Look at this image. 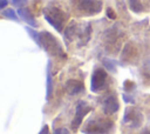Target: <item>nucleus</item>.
<instances>
[{"mask_svg":"<svg viewBox=\"0 0 150 134\" xmlns=\"http://www.w3.org/2000/svg\"><path fill=\"white\" fill-rule=\"evenodd\" d=\"M27 2V0H12V4L15 6V7H18V8H21V7H23V5Z\"/></svg>","mask_w":150,"mask_h":134,"instance_id":"obj_18","label":"nucleus"},{"mask_svg":"<svg viewBox=\"0 0 150 134\" xmlns=\"http://www.w3.org/2000/svg\"><path fill=\"white\" fill-rule=\"evenodd\" d=\"M39 134H49V127H48L47 125H45V126L41 128V130L39 132Z\"/></svg>","mask_w":150,"mask_h":134,"instance_id":"obj_21","label":"nucleus"},{"mask_svg":"<svg viewBox=\"0 0 150 134\" xmlns=\"http://www.w3.org/2000/svg\"><path fill=\"white\" fill-rule=\"evenodd\" d=\"M43 16L46 21H48L59 33H61L69 19V12L59 1H50L43 8Z\"/></svg>","mask_w":150,"mask_h":134,"instance_id":"obj_1","label":"nucleus"},{"mask_svg":"<svg viewBox=\"0 0 150 134\" xmlns=\"http://www.w3.org/2000/svg\"><path fill=\"white\" fill-rule=\"evenodd\" d=\"M71 8L80 16H94L102 11L101 0H70Z\"/></svg>","mask_w":150,"mask_h":134,"instance_id":"obj_3","label":"nucleus"},{"mask_svg":"<svg viewBox=\"0 0 150 134\" xmlns=\"http://www.w3.org/2000/svg\"><path fill=\"white\" fill-rule=\"evenodd\" d=\"M122 122L129 128H139L143 122V114L136 107H127L123 114Z\"/></svg>","mask_w":150,"mask_h":134,"instance_id":"obj_6","label":"nucleus"},{"mask_svg":"<svg viewBox=\"0 0 150 134\" xmlns=\"http://www.w3.org/2000/svg\"><path fill=\"white\" fill-rule=\"evenodd\" d=\"M2 16L9 19V20H13V21H19L20 19L18 18V12H15L13 8H7V9H4L1 12Z\"/></svg>","mask_w":150,"mask_h":134,"instance_id":"obj_14","label":"nucleus"},{"mask_svg":"<svg viewBox=\"0 0 150 134\" xmlns=\"http://www.w3.org/2000/svg\"><path fill=\"white\" fill-rule=\"evenodd\" d=\"M107 15L109 19H116V13L112 11V8H107Z\"/></svg>","mask_w":150,"mask_h":134,"instance_id":"obj_19","label":"nucleus"},{"mask_svg":"<svg viewBox=\"0 0 150 134\" xmlns=\"http://www.w3.org/2000/svg\"><path fill=\"white\" fill-rule=\"evenodd\" d=\"M53 134H69V132L67 128H56L53 132Z\"/></svg>","mask_w":150,"mask_h":134,"instance_id":"obj_20","label":"nucleus"},{"mask_svg":"<svg viewBox=\"0 0 150 134\" xmlns=\"http://www.w3.org/2000/svg\"><path fill=\"white\" fill-rule=\"evenodd\" d=\"M114 129V122L103 116H94L86 121L82 127V133L84 134H110Z\"/></svg>","mask_w":150,"mask_h":134,"instance_id":"obj_2","label":"nucleus"},{"mask_svg":"<svg viewBox=\"0 0 150 134\" xmlns=\"http://www.w3.org/2000/svg\"><path fill=\"white\" fill-rule=\"evenodd\" d=\"M142 78L146 82V85L150 83V59H148L142 67Z\"/></svg>","mask_w":150,"mask_h":134,"instance_id":"obj_13","label":"nucleus"},{"mask_svg":"<svg viewBox=\"0 0 150 134\" xmlns=\"http://www.w3.org/2000/svg\"><path fill=\"white\" fill-rule=\"evenodd\" d=\"M91 106H89L86 101H79L76 107H75V115H74V119L71 121V129L73 130H76L80 125L82 123L83 121V118L91 110Z\"/></svg>","mask_w":150,"mask_h":134,"instance_id":"obj_7","label":"nucleus"},{"mask_svg":"<svg viewBox=\"0 0 150 134\" xmlns=\"http://www.w3.org/2000/svg\"><path fill=\"white\" fill-rule=\"evenodd\" d=\"M102 62H103V66H104L108 71L116 73V62H115V61H112V60H110V59H103Z\"/></svg>","mask_w":150,"mask_h":134,"instance_id":"obj_16","label":"nucleus"},{"mask_svg":"<svg viewBox=\"0 0 150 134\" xmlns=\"http://www.w3.org/2000/svg\"><path fill=\"white\" fill-rule=\"evenodd\" d=\"M120 109V102L116 96V94H109L107 95L102 101V110L105 115L115 114Z\"/></svg>","mask_w":150,"mask_h":134,"instance_id":"obj_8","label":"nucleus"},{"mask_svg":"<svg viewBox=\"0 0 150 134\" xmlns=\"http://www.w3.org/2000/svg\"><path fill=\"white\" fill-rule=\"evenodd\" d=\"M40 47L43 48L49 55L67 58V55L62 48V45L59 42V40L52 33H49L47 31L40 32Z\"/></svg>","mask_w":150,"mask_h":134,"instance_id":"obj_4","label":"nucleus"},{"mask_svg":"<svg viewBox=\"0 0 150 134\" xmlns=\"http://www.w3.org/2000/svg\"><path fill=\"white\" fill-rule=\"evenodd\" d=\"M25 29H26V32L30 35V38L35 41V43H38V45L40 46V33H38V31H35L34 28H32V27H29V26H26Z\"/></svg>","mask_w":150,"mask_h":134,"instance_id":"obj_15","label":"nucleus"},{"mask_svg":"<svg viewBox=\"0 0 150 134\" xmlns=\"http://www.w3.org/2000/svg\"><path fill=\"white\" fill-rule=\"evenodd\" d=\"M149 1H150V0H149Z\"/></svg>","mask_w":150,"mask_h":134,"instance_id":"obj_24","label":"nucleus"},{"mask_svg":"<svg viewBox=\"0 0 150 134\" xmlns=\"http://www.w3.org/2000/svg\"><path fill=\"white\" fill-rule=\"evenodd\" d=\"M135 88H136V85H135L134 81H131V80H125V81H124V83H123V89H124L125 93H130V94H131V92H132Z\"/></svg>","mask_w":150,"mask_h":134,"instance_id":"obj_17","label":"nucleus"},{"mask_svg":"<svg viewBox=\"0 0 150 134\" xmlns=\"http://www.w3.org/2000/svg\"><path fill=\"white\" fill-rule=\"evenodd\" d=\"M18 15L25 21L28 24V26H33V27H36V21H35V18L34 15L32 14V12L26 8V7H21V8H18Z\"/></svg>","mask_w":150,"mask_h":134,"instance_id":"obj_10","label":"nucleus"},{"mask_svg":"<svg viewBox=\"0 0 150 134\" xmlns=\"http://www.w3.org/2000/svg\"><path fill=\"white\" fill-rule=\"evenodd\" d=\"M46 99L49 100L53 94V79L50 73V61L47 63V73H46Z\"/></svg>","mask_w":150,"mask_h":134,"instance_id":"obj_11","label":"nucleus"},{"mask_svg":"<svg viewBox=\"0 0 150 134\" xmlns=\"http://www.w3.org/2000/svg\"><path fill=\"white\" fill-rule=\"evenodd\" d=\"M64 88H66V92L69 95L82 94L86 91L84 83L82 81H80V80H76V79H69V80H67L66 81V85H64Z\"/></svg>","mask_w":150,"mask_h":134,"instance_id":"obj_9","label":"nucleus"},{"mask_svg":"<svg viewBox=\"0 0 150 134\" xmlns=\"http://www.w3.org/2000/svg\"><path fill=\"white\" fill-rule=\"evenodd\" d=\"M128 2H129L130 9L134 13H137L138 14V13H142L144 11V6H143V4H142L141 0H128Z\"/></svg>","mask_w":150,"mask_h":134,"instance_id":"obj_12","label":"nucleus"},{"mask_svg":"<svg viewBox=\"0 0 150 134\" xmlns=\"http://www.w3.org/2000/svg\"><path fill=\"white\" fill-rule=\"evenodd\" d=\"M141 134H150V129H145V130H143Z\"/></svg>","mask_w":150,"mask_h":134,"instance_id":"obj_23","label":"nucleus"},{"mask_svg":"<svg viewBox=\"0 0 150 134\" xmlns=\"http://www.w3.org/2000/svg\"><path fill=\"white\" fill-rule=\"evenodd\" d=\"M7 4H8V1H7V0H0V9H1V11H4V9H5V7L7 6Z\"/></svg>","mask_w":150,"mask_h":134,"instance_id":"obj_22","label":"nucleus"},{"mask_svg":"<svg viewBox=\"0 0 150 134\" xmlns=\"http://www.w3.org/2000/svg\"><path fill=\"white\" fill-rule=\"evenodd\" d=\"M108 73L104 68L97 67L94 69L90 80V89L93 93H100L108 87Z\"/></svg>","mask_w":150,"mask_h":134,"instance_id":"obj_5","label":"nucleus"}]
</instances>
